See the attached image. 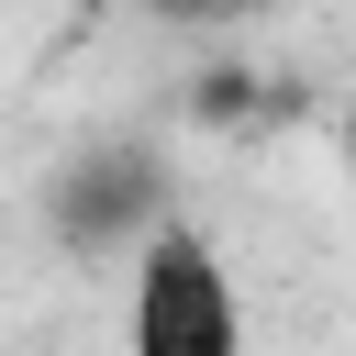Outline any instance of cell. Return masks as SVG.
I'll use <instances>...</instances> for the list:
<instances>
[{
	"mask_svg": "<svg viewBox=\"0 0 356 356\" xmlns=\"http://www.w3.org/2000/svg\"><path fill=\"white\" fill-rule=\"evenodd\" d=\"M122 356H245V289L200 222H156L122 289Z\"/></svg>",
	"mask_w": 356,
	"mask_h": 356,
	"instance_id": "1",
	"label": "cell"
},
{
	"mask_svg": "<svg viewBox=\"0 0 356 356\" xmlns=\"http://www.w3.org/2000/svg\"><path fill=\"white\" fill-rule=\"evenodd\" d=\"M156 222H178L167 211V167H156V145H100V156H78L67 178H56V234L78 245V256H145V234Z\"/></svg>",
	"mask_w": 356,
	"mask_h": 356,
	"instance_id": "2",
	"label": "cell"
}]
</instances>
